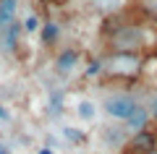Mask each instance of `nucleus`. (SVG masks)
<instances>
[{
  "instance_id": "2",
  "label": "nucleus",
  "mask_w": 157,
  "mask_h": 154,
  "mask_svg": "<svg viewBox=\"0 0 157 154\" xmlns=\"http://www.w3.org/2000/svg\"><path fill=\"white\" fill-rule=\"evenodd\" d=\"M102 66H105V73L113 78H134L141 73L144 58L141 52H107L102 58Z\"/></svg>"
},
{
  "instance_id": "4",
  "label": "nucleus",
  "mask_w": 157,
  "mask_h": 154,
  "mask_svg": "<svg viewBox=\"0 0 157 154\" xmlns=\"http://www.w3.org/2000/svg\"><path fill=\"white\" fill-rule=\"evenodd\" d=\"M149 149H157V133L149 128H139V131L131 133L123 152H149Z\"/></svg>"
},
{
  "instance_id": "3",
  "label": "nucleus",
  "mask_w": 157,
  "mask_h": 154,
  "mask_svg": "<svg viewBox=\"0 0 157 154\" xmlns=\"http://www.w3.org/2000/svg\"><path fill=\"white\" fill-rule=\"evenodd\" d=\"M139 107L141 105L131 97V94H113V97H107L105 102H102V110H105L110 118H115V120H126V123L134 118V112L139 110Z\"/></svg>"
},
{
  "instance_id": "9",
  "label": "nucleus",
  "mask_w": 157,
  "mask_h": 154,
  "mask_svg": "<svg viewBox=\"0 0 157 154\" xmlns=\"http://www.w3.org/2000/svg\"><path fill=\"white\" fill-rule=\"evenodd\" d=\"M123 154H157V149H149V152H123Z\"/></svg>"
},
{
  "instance_id": "7",
  "label": "nucleus",
  "mask_w": 157,
  "mask_h": 154,
  "mask_svg": "<svg viewBox=\"0 0 157 154\" xmlns=\"http://www.w3.org/2000/svg\"><path fill=\"white\" fill-rule=\"evenodd\" d=\"M76 60H78V52H76V50H63L60 55H58V60H55L58 73H71L73 68H76Z\"/></svg>"
},
{
  "instance_id": "5",
  "label": "nucleus",
  "mask_w": 157,
  "mask_h": 154,
  "mask_svg": "<svg viewBox=\"0 0 157 154\" xmlns=\"http://www.w3.org/2000/svg\"><path fill=\"white\" fill-rule=\"evenodd\" d=\"M18 13V0H0V32H6Z\"/></svg>"
},
{
  "instance_id": "8",
  "label": "nucleus",
  "mask_w": 157,
  "mask_h": 154,
  "mask_svg": "<svg viewBox=\"0 0 157 154\" xmlns=\"http://www.w3.org/2000/svg\"><path fill=\"white\" fill-rule=\"evenodd\" d=\"M26 29H29V32H34V29H37V18H29V21H26Z\"/></svg>"
},
{
  "instance_id": "11",
  "label": "nucleus",
  "mask_w": 157,
  "mask_h": 154,
  "mask_svg": "<svg viewBox=\"0 0 157 154\" xmlns=\"http://www.w3.org/2000/svg\"><path fill=\"white\" fill-rule=\"evenodd\" d=\"M155 118H157V110H155Z\"/></svg>"
},
{
  "instance_id": "1",
  "label": "nucleus",
  "mask_w": 157,
  "mask_h": 154,
  "mask_svg": "<svg viewBox=\"0 0 157 154\" xmlns=\"http://www.w3.org/2000/svg\"><path fill=\"white\" fill-rule=\"evenodd\" d=\"M105 32V50L107 52H144L147 50V29L141 24L121 21L110 26V21L102 26Z\"/></svg>"
},
{
  "instance_id": "10",
  "label": "nucleus",
  "mask_w": 157,
  "mask_h": 154,
  "mask_svg": "<svg viewBox=\"0 0 157 154\" xmlns=\"http://www.w3.org/2000/svg\"><path fill=\"white\" fill-rule=\"evenodd\" d=\"M155 55H157V37H155Z\"/></svg>"
},
{
  "instance_id": "6",
  "label": "nucleus",
  "mask_w": 157,
  "mask_h": 154,
  "mask_svg": "<svg viewBox=\"0 0 157 154\" xmlns=\"http://www.w3.org/2000/svg\"><path fill=\"white\" fill-rule=\"evenodd\" d=\"M18 37H21V24L13 21L11 26L6 29V32H0V39H3V50H6V52H13V50H16V44H18Z\"/></svg>"
}]
</instances>
